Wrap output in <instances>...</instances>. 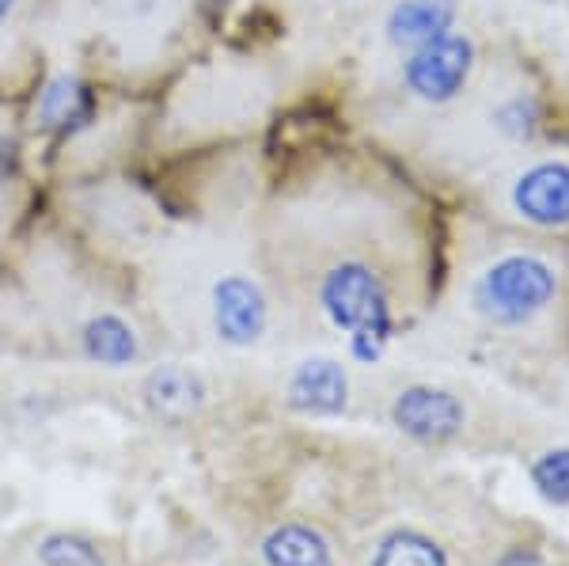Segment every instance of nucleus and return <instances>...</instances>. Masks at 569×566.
Listing matches in <instances>:
<instances>
[{
  "mask_svg": "<svg viewBox=\"0 0 569 566\" xmlns=\"http://www.w3.org/2000/svg\"><path fill=\"white\" fill-rule=\"evenodd\" d=\"M509 202L536 228H569V160H539L517 176Z\"/></svg>",
  "mask_w": 569,
  "mask_h": 566,
  "instance_id": "obj_6",
  "label": "nucleus"
},
{
  "mask_svg": "<svg viewBox=\"0 0 569 566\" xmlns=\"http://www.w3.org/2000/svg\"><path fill=\"white\" fill-rule=\"evenodd\" d=\"M88 115H91V91L77 77H69V72L53 77L39 91V103H34V122L42 130H77V126L88 122Z\"/></svg>",
  "mask_w": 569,
  "mask_h": 566,
  "instance_id": "obj_11",
  "label": "nucleus"
},
{
  "mask_svg": "<svg viewBox=\"0 0 569 566\" xmlns=\"http://www.w3.org/2000/svg\"><path fill=\"white\" fill-rule=\"evenodd\" d=\"M144 404L156 418H168V423H179V418L194 415V410L206 404V380L198 377L187 365H160V369L149 373L144 380Z\"/></svg>",
  "mask_w": 569,
  "mask_h": 566,
  "instance_id": "obj_9",
  "label": "nucleus"
},
{
  "mask_svg": "<svg viewBox=\"0 0 569 566\" xmlns=\"http://www.w3.org/2000/svg\"><path fill=\"white\" fill-rule=\"evenodd\" d=\"M284 404L297 415L311 418H335L350 407V377L346 365L335 358H308L292 369L289 388H284Z\"/></svg>",
  "mask_w": 569,
  "mask_h": 566,
  "instance_id": "obj_7",
  "label": "nucleus"
},
{
  "mask_svg": "<svg viewBox=\"0 0 569 566\" xmlns=\"http://www.w3.org/2000/svg\"><path fill=\"white\" fill-rule=\"evenodd\" d=\"M528 476L550 506H569V445L539 453L528 464Z\"/></svg>",
  "mask_w": 569,
  "mask_h": 566,
  "instance_id": "obj_15",
  "label": "nucleus"
},
{
  "mask_svg": "<svg viewBox=\"0 0 569 566\" xmlns=\"http://www.w3.org/2000/svg\"><path fill=\"white\" fill-rule=\"evenodd\" d=\"M319 308L338 331H350V354L357 361L372 365L383 358L395 335V316L388 289L369 262H335L319 281Z\"/></svg>",
  "mask_w": 569,
  "mask_h": 566,
  "instance_id": "obj_1",
  "label": "nucleus"
},
{
  "mask_svg": "<svg viewBox=\"0 0 569 566\" xmlns=\"http://www.w3.org/2000/svg\"><path fill=\"white\" fill-rule=\"evenodd\" d=\"M16 171V141L0 133V179H8Z\"/></svg>",
  "mask_w": 569,
  "mask_h": 566,
  "instance_id": "obj_18",
  "label": "nucleus"
},
{
  "mask_svg": "<svg viewBox=\"0 0 569 566\" xmlns=\"http://www.w3.org/2000/svg\"><path fill=\"white\" fill-rule=\"evenodd\" d=\"M498 566H547V563L536 547H509V552L498 559Z\"/></svg>",
  "mask_w": 569,
  "mask_h": 566,
  "instance_id": "obj_17",
  "label": "nucleus"
},
{
  "mask_svg": "<svg viewBox=\"0 0 569 566\" xmlns=\"http://www.w3.org/2000/svg\"><path fill=\"white\" fill-rule=\"evenodd\" d=\"M262 563L266 566H335L327 536L311 525L289 522L266 533L262 540Z\"/></svg>",
  "mask_w": 569,
  "mask_h": 566,
  "instance_id": "obj_10",
  "label": "nucleus"
},
{
  "mask_svg": "<svg viewBox=\"0 0 569 566\" xmlns=\"http://www.w3.org/2000/svg\"><path fill=\"white\" fill-rule=\"evenodd\" d=\"M12 8H16V0H0V23H4L8 16H12Z\"/></svg>",
  "mask_w": 569,
  "mask_h": 566,
  "instance_id": "obj_19",
  "label": "nucleus"
},
{
  "mask_svg": "<svg viewBox=\"0 0 569 566\" xmlns=\"http://www.w3.org/2000/svg\"><path fill=\"white\" fill-rule=\"evenodd\" d=\"M467 407L437 385H410L391 399V426L421 445H445L463 430Z\"/></svg>",
  "mask_w": 569,
  "mask_h": 566,
  "instance_id": "obj_4",
  "label": "nucleus"
},
{
  "mask_svg": "<svg viewBox=\"0 0 569 566\" xmlns=\"http://www.w3.org/2000/svg\"><path fill=\"white\" fill-rule=\"evenodd\" d=\"M84 354L91 361L110 365V369H122V365H133L141 358V342H137V331L126 324L122 316L103 312V316H91L84 324Z\"/></svg>",
  "mask_w": 569,
  "mask_h": 566,
  "instance_id": "obj_12",
  "label": "nucleus"
},
{
  "mask_svg": "<svg viewBox=\"0 0 569 566\" xmlns=\"http://www.w3.org/2000/svg\"><path fill=\"white\" fill-rule=\"evenodd\" d=\"M209 4H228V0H209Z\"/></svg>",
  "mask_w": 569,
  "mask_h": 566,
  "instance_id": "obj_20",
  "label": "nucleus"
},
{
  "mask_svg": "<svg viewBox=\"0 0 569 566\" xmlns=\"http://www.w3.org/2000/svg\"><path fill=\"white\" fill-rule=\"evenodd\" d=\"M39 563L42 566H103V555H99L96 544L77 533H50L39 544Z\"/></svg>",
  "mask_w": 569,
  "mask_h": 566,
  "instance_id": "obj_16",
  "label": "nucleus"
},
{
  "mask_svg": "<svg viewBox=\"0 0 569 566\" xmlns=\"http://www.w3.org/2000/svg\"><path fill=\"white\" fill-rule=\"evenodd\" d=\"M213 327L228 346H254L270 327V305L254 278L224 274L213 286Z\"/></svg>",
  "mask_w": 569,
  "mask_h": 566,
  "instance_id": "obj_5",
  "label": "nucleus"
},
{
  "mask_svg": "<svg viewBox=\"0 0 569 566\" xmlns=\"http://www.w3.org/2000/svg\"><path fill=\"white\" fill-rule=\"evenodd\" d=\"M383 31L395 46H426L456 31V0H395Z\"/></svg>",
  "mask_w": 569,
  "mask_h": 566,
  "instance_id": "obj_8",
  "label": "nucleus"
},
{
  "mask_svg": "<svg viewBox=\"0 0 569 566\" xmlns=\"http://www.w3.org/2000/svg\"><path fill=\"white\" fill-rule=\"evenodd\" d=\"M558 297V270L528 251L501 255L475 281V308L498 327H525Z\"/></svg>",
  "mask_w": 569,
  "mask_h": 566,
  "instance_id": "obj_2",
  "label": "nucleus"
},
{
  "mask_svg": "<svg viewBox=\"0 0 569 566\" xmlns=\"http://www.w3.org/2000/svg\"><path fill=\"white\" fill-rule=\"evenodd\" d=\"M490 122H493V130H498L501 137L525 145V141H531V137L539 133V126H543V107H539L536 96L520 91V96H509V99H501V103L493 107Z\"/></svg>",
  "mask_w": 569,
  "mask_h": 566,
  "instance_id": "obj_14",
  "label": "nucleus"
},
{
  "mask_svg": "<svg viewBox=\"0 0 569 566\" xmlns=\"http://www.w3.org/2000/svg\"><path fill=\"white\" fill-rule=\"evenodd\" d=\"M475 61H479V50H475L471 34L448 31L433 42L415 46L402 58V85L421 103H452L471 80Z\"/></svg>",
  "mask_w": 569,
  "mask_h": 566,
  "instance_id": "obj_3",
  "label": "nucleus"
},
{
  "mask_svg": "<svg viewBox=\"0 0 569 566\" xmlns=\"http://www.w3.org/2000/svg\"><path fill=\"white\" fill-rule=\"evenodd\" d=\"M369 566H452L448 552L433 536L418 533V528H391L388 536H380Z\"/></svg>",
  "mask_w": 569,
  "mask_h": 566,
  "instance_id": "obj_13",
  "label": "nucleus"
}]
</instances>
